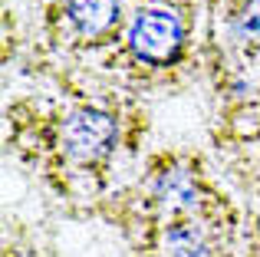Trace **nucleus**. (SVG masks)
I'll return each instance as SVG.
<instances>
[{
  "mask_svg": "<svg viewBox=\"0 0 260 257\" xmlns=\"http://www.w3.org/2000/svg\"><path fill=\"white\" fill-rule=\"evenodd\" d=\"M50 89L4 106V145L66 208L92 214L145 158L148 109L139 96L46 73Z\"/></svg>",
  "mask_w": 260,
  "mask_h": 257,
  "instance_id": "f257e3e1",
  "label": "nucleus"
},
{
  "mask_svg": "<svg viewBox=\"0 0 260 257\" xmlns=\"http://www.w3.org/2000/svg\"><path fill=\"white\" fill-rule=\"evenodd\" d=\"M92 214L119 228L139 257H234L244 241L234 188L188 145L148 152Z\"/></svg>",
  "mask_w": 260,
  "mask_h": 257,
  "instance_id": "f03ea898",
  "label": "nucleus"
},
{
  "mask_svg": "<svg viewBox=\"0 0 260 257\" xmlns=\"http://www.w3.org/2000/svg\"><path fill=\"white\" fill-rule=\"evenodd\" d=\"M201 76L214 152L260 145V0H204Z\"/></svg>",
  "mask_w": 260,
  "mask_h": 257,
  "instance_id": "7ed1b4c3",
  "label": "nucleus"
},
{
  "mask_svg": "<svg viewBox=\"0 0 260 257\" xmlns=\"http://www.w3.org/2000/svg\"><path fill=\"white\" fill-rule=\"evenodd\" d=\"M46 73L99 83L135 20L158 0H30Z\"/></svg>",
  "mask_w": 260,
  "mask_h": 257,
  "instance_id": "20e7f679",
  "label": "nucleus"
},
{
  "mask_svg": "<svg viewBox=\"0 0 260 257\" xmlns=\"http://www.w3.org/2000/svg\"><path fill=\"white\" fill-rule=\"evenodd\" d=\"M217 155L224 165L221 175L234 188L244 211V257H260V145H244Z\"/></svg>",
  "mask_w": 260,
  "mask_h": 257,
  "instance_id": "39448f33",
  "label": "nucleus"
}]
</instances>
